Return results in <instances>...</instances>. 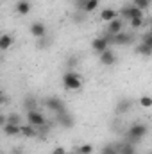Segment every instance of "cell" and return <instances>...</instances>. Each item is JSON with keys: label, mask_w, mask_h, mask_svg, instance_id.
Instances as JSON below:
<instances>
[{"label": "cell", "mask_w": 152, "mask_h": 154, "mask_svg": "<svg viewBox=\"0 0 152 154\" xmlns=\"http://www.w3.org/2000/svg\"><path fill=\"white\" fill-rule=\"evenodd\" d=\"M147 133H149V127H147L145 124L138 122V124H132V125L129 127V131H127L125 134H127V140H129L131 143H136V142L143 140Z\"/></svg>", "instance_id": "6da1fadb"}, {"label": "cell", "mask_w": 152, "mask_h": 154, "mask_svg": "<svg viewBox=\"0 0 152 154\" xmlns=\"http://www.w3.org/2000/svg\"><path fill=\"white\" fill-rule=\"evenodd\" d=\"M63 86L66 90H81V86H82L81 75L75 74V72H66L63 75Z\"/></svg>", "instance_id": "7a4b0ae2"}, {"label": "cell", "mask_w": 152, "mask_h": 154, "mask_svg": "<svg viewBox=\"0 0 152 154\" xmlns=\"http://www.w3.org/2000/svg\"><path fill=\"white\" fill-rule=\"evenodd\" d=\"M106 39H108V43L109 45H131L132 43V39L134 36L132 34H129V32H118V34H114V36H109V34H104Z\"/></svg>", "instance_id": "3957f363"}, {"label": "cell", "mask_w": 152, "mask_h": 154, "mask_svg": "<svg viewBox=\"0 0 152 154\" xmlns=\"http://www.w3.org/2000/svg\"><path fill=\"white\" fill-rule=\"evenodd\" d=\"M48 120L45 118V115L38 111V109H34V111H27V124H31L32 127H41V125H45Z\"/></svg>", "instance_id": "277c9868"}, {"label": "cell", "mask_w": 152, "mask_h": 154, "mask_svg": "<svg viewBox=\"0 0 152 154\" xmlns=\"http://www.w3.org/2000/svg\"><path fill=\"white\" fill-rule=\"evenodd\" d=\"M45 104H47V108H48L50 111H54L56 115H59V113L66 111V106H65V102H63L59 97H48Z\"/></svg>", "instance_id": "5b68a950"}, {"label": "cell", "mask_w": 152, "mask_h": 154, "mask_svg": "<svg viewBox=\"0 0 152 154\" xmlns=\"http://www.w3.org/2000/svg\"><path fill=\"white\" fill-rule=\"evenodd\" d=\"M122 31H123V20L116 16V18H113L111 22H108V29H106L104 34L114 36V34H118V32H122Z\"/></svg>", "instance_id": "8992f818"}, {"label": "cell", "mask_w": 152, "mask_h": 154, "mask_svg": "<svg viewBox=\"0 0 152 154\" xmlns=\"http://www.w3.org/2000/svg\"><path fill=\"white\" fill-rule=\"evenodd\" d=\"M140 16H143V11H140L134 5H127V7H123L120 11V18L122 20H131V18H140Z\"/></svg>", "instance_id": "52a82bcc"}, {"label": "cell", "mask_w": 152, "mask_h": 154, "mask_svg": "<svg viewBox=\"0 0 152 154\" xmlns=\"http://www.w3.org/2000/svg\"><path fill=\"white\" fill-rule=\"evenodd\" d=\"M99 56H100V63H102L104 66H111V65L116 63V54L113 52V48H106V50L100 52Z\"/></svg>", "instance_id": "ba28073f"}, {"label": "cell", "mask_w": 152, "mask_h": 154, "mask_svg": "<svg viewBox=\"0 0 152 154\" xmlns=\"http://www.w3.org/2000/svg\"><path fill=\"white\" fill-rule=\"evenodd\" d=\"M56 120H57V124H59L61 127H66V129H70V127H74V125H75V120H74V116L70 115L68 111H63V113H59Z\"/></svg>", "instance_id": "9c48e42d"}, {"label": "cell", "mask_w": 152, "mask_h": 154, "mask_svg": "<svg viewBox=\"0 0 152 154\" xmlns=\"http://www.w3.org/2000/svg\"><path fill=\"white\" fill-rule=\"evenodd\" d=\"M91 48H93L97 54H100V52H104L106 48H109V43H108L106 36H99V38L93 39V41H91Z\"/></svg>", "instance_id": "30bf717a"}, {"label": "cell", "mask_w": 152, "mask_h": 154, "mask_svg": "<svg viewBox=\"0 0 152 154\" xmlns=\"http://www.w3.org/2000/svg\"><path fill=\"white\" fill-rule=\"evenodd\" d=\"M31 34H32L36 39L47 36V27H45V23H41V22H34V23H31Z\"/></svg>", "instance_id": "8fae6325"}, {"label": "cell", "mask_w": 152, "mask_h": 154, "mask_svg": "<svg viewBox=\"0 0 152 154\" xmlns=\"http://www.w3.org/2000/svg\"><path fill=\"white\" fill-rule=\"evenodd\" d=\"M52 43H54V38L47 34V36H43V38L36 39V48H38V50H47Z\"/></svg>", "instance_id": "7c38bea8"}, {"label": "cell", "mask_w": 152, "mask_h": 154, "mask_svg": "<svg viewBox=\"0 0 152 154\" xmlns=\"http://www.w3.org/2000/svg\"><path fill=\"white\" fill-rule=\"evenodd\" d=\"M20 134L25 138H34L36 136V127H32L31 124H22L20 125Z\"/></svg>", "instance_id": "4fadbf2b"}, {"label": "cell", "mask_w": 152, "mask_h": 154, "mask_svg": "<svg viewBox=\"0 0 152 154\" xmlns=\"http://www.w3.org/2000/svg\"><path fill=\"white\" fill-rule=\"evenodd\" d=\"M131 106H132V100H129V99H122V100H118V104H116V113H118V115L127 113V111L131 109Z\"/></svg>", "instance_id": "5bb4252c"}, {"label": "cell", "mask_w": 152, "mask_h": 154, "mask_svg": "<svg viewBox=\"0 0 152 154\" xmlns=\"http://www.w3.org/2000/svg\"><path fill=\"white\" fill-rule=\"evenodd\" d=\"M118 154H136V149L131 142H123L118 143Z\"/></svg>", "instance_id": "9a60e30c"}, {"label": "cell", "mask_w": 152, "mask_h": 154, "mask_svg": "<svg viewBox=\"0 0 152 154\" xmlns=\"http://www.w3.org/2000/svg\"><path fill=\"white\" fill-rule=\"evenodd\" d=\"M16 13L18 14H29L31 13V2H27V0H20L18 4H16Z\"/></svg>", "instance_id": "2e32d148"}, {"label": "cell", "mask_w": 152, "mask_h": 154, "mask_svg": "<svg viewBox=\"0 0 152 154\" xmlns=\"http://www.w3.org/2000/svg\"><path fill=\"white\" fill-rule=\"evenodd\" d=\"M13 36L11 34H0V50H9L13 45Z\"/></svg>", "instance_id": "e0dca14e"}, {"label": "cell", "mask_w": 152, "mask_h": 154, "mask_svg": "<svg viewBox=\"0 0 152 154\" xmlns=\"http://www.w3.org/2000/svg\"><path fill=\"white\" fill-rule=\"evenodd\" d=\"M23 108H25L27 111H34V109H38V100L29 95V97L23 99Z\"/></svg>", "instance_id": "ac0fdd59"}, {"label": "cell", "mask_w": 152, "mask_h": 154, "mask_svg": "<svg viewBox=\"0 0 152 154\" xmlns=\"http://www.w3.org/2000/svg\"><path fill=\"white\" fill-rule=\"evenodd\" d=\"M22 115H18V113H9V115H5V124H13V125H22Z\"/></svg>", "instance_id": "d6986e66"}, {"label": "cell", "mask_w": 152, "mask_h": 154, "mask_svg": "<svg viewBox=\"0 0 152 154\" xmlns=\"http://www.w3.org/2000/svg\"><path fill=\"white\" fill-rule=\"evenodd\" d=\"M4 133H5L7 136H18V134H20V125L5 124V125H4Z\"/></svg>", "instance_id": "ffe728a7"}, {"label": "cell", "mask_w": 152, "mask_h": 154, "mask_svg": "<svg viewBox=\"0 0 152 154\" xmlns=\"http://www.w3.org/2000/svg\"><path fill=\"white\" fill-rule=\"evenodd\" d=\"M113 18H116V11H113V9H102V11H100V20L111 22Z\"/></svg>", "instance_id": "44dd1931"}, {"label": "cell", "mask_w": 152, "mask_h": 154, "mask_svg": "<svg viewBox=\"0 0 152 154\" xmlns=\"http://www.w3.org/2000/svg\"><path fill=\"white\" fill-rule=\"evenodd\" d=\"M100 154H118V143H106L100 149Z\"/></svg>", "instance_id": "7402d4cb"}, {"label": "cell", "mask_w": 152, "mask_h": 154, "mask_svg": "<svg viewBox=\"0 0 152 154\" xmlns=\"http://www.w3.org/2000/svg\"><path fill=\"white\" fill-rule=\"evenodd\" d=\"M136 54H141V56L149 57V56H152V47H149V45H143V43H140V45L136 47Z\"/></svg>", "instance_id": "603a6c76"}, {"label": "cell", "mask_w": 152, "mask_h": 154, "mask_svg": "<svg viewBox=\"0 0 152 154\" xmlns=\"http://www.w3.org/2000/svg\"><path fill=\"white\" fill-rule=\"evenodd\" d=\"M150 2L152 0H132V5L138 7L140 11H147L150 7Z\"/></svg>", "instance_id": "cb8c5ba5"}, {"label": "cell", "mask_w": 152, "mask_h": 154, "mask_svg": "<svg viewBox=\"0 0 152 154\" xmlns=\"http://www.w3.org/2000/svg\"><path fill=\"white\" fill-rule=\"evenodd\" d=\"M77 154H91L93 152V145H90V143H84V145H81V147H77Z\"/></svg>", "instance_id": "d4e9b609"}, {"label": "cell", "mask_w": 152, "mask_h": 154, "mask_svg": "<svg viewBox=\"0 0 152 154\" xmlns=\"http://www.w3.org/2000/svg\"><path fill=\"white\" fill-rule=\"evenodd\" d=\"M97 7H99V0H88V4L84 7V13H93Z\"/></svg>", "instance_id": "484cf974"}, {"label": "cell", "mask_w": 152, "mask_h": 154, "mask_svg": "<svg viewBox=\"0 0 152 154\" xmlns=\"http://www.w3.org/2000/svg\"><path fill=\"white\" fill-rule=\"evenodd\" d=\"M129 22H131V27H132V29H140V27L145 23V22H143V16H140V18H131Z\"/></svg>", "instance_id": "4316f807"}, {"label": "cell", "mask_w": 152, "mask_h": 154, "mask_svg": "<svg viewBox=\"0 0 152 154\" xmlns=\"http://www.w3.org/2000/svg\"><path fill=\"white\" fill-rule=\"evenodd\" d=\"M140 106H141V108H150L152 106V99L150 97H147V95H143V97L140 99Z\"/></svg>", "instance_id": "83f0119b"}, {"label": "cell", "mask_w": 152, "mask_h": 154, "mask_svg": "<svg viewBox=\"0 0 152 154\" xmlns=\"http://www.w3.org/2000/svg\"><path fill=\"white\" fill-rule=\"evenodd\" d=\"M141 43L152 47V32H145V34H143V38H141Z\"/></svg>", "instance_id": "f1b7e54d"}, {"label": "cell", "mask_w": 152, "mask_h": 154, "mask_svg": "<svg viewBox=\"0 0 152 154\" xmlns=\"http://www.w3.org/2000/svg\"><path fill=\"white\" fill-rule=\"evenodd\" d=\"M86 4H88V0H75V7L79 9V11H84Z\"/></svg>", "instance_id": "f546056e"}, {"label": "cell", "mask_w": 152, "mask_h": 154, "mask_svg": "<svg viewBox=\"0 0 152 154\" xmlns=\"http://www.w3.org/2000/svg\"><path fill=\"white\" fill-rule=\"evenodd\" d=\"M66 152V149L65 147H56L54 151H52V154H65Z\"/></svg>", "instance_id": "4dcf8cb0"}, {"label": "cell", "mask_w": 152, "mask_h": 154, "mask_svg": "<svg viewBox=\"0 0 152 154\" xmlns=\"http://www.w3.org/2000/svg\"><path fill=\"white\" fill-rule=\"evenodd\" d=\"M66 65H68V66H75L77 65V57H70V59L66 61Z\"/></svg>", "instance_id": "1f68e13d"}, {"label": "cell", "mask_w": 152, "mask_h": 154, "mask_svg": "<svg viewBox=\"0 0 152 154\" xmlns=\"http://www.w3.org/2000/svg\"><path fill=\"white\" fill-rule=\"evenodd\" d=\"M5 100H7V99H5V95H4V91L0 90V106H2V104H4Z\"/></svg>", "instance_id": "d6a6232c"}, {"label": "cell", "mask_w": 152, "mask_h": 154, "mask_svg": "<svg viewBox=\"0 0 152 154\" xmlns=\"http://www.w3.org/2000/svg\"><path fill=\"white\" fill-rule=\"evenodd\" d=\"M4 125H5V115L0 113V127H4Z\"/></svg>", "instance_id": "836d02e7"}, {"label": "cell", "mask_w": 152, "mask_h": 154, "mask_svg": "<svg viewBox=\"0 0 152 154\" xmlns=\"http://www.w3.org/2000/svg\"><path fill=\"white\" fill-rule=\"evenodd\" d=\"M11 154H23V152H22L20 149H14V151H13V152H11Z\"/></svg>", "instance_id": "e575fe53"}, {"label": "cell", "mask_w": 152, "mask_h": 154, "mask_svg": "<svg viewBox=\"0 0 152 154\" xmlns=\"http://www.w3.org/2000/svg\"><path fill=\"white\" fill-rule=\"evenodd\" d=\"M65 154H77V152H65Z\"/></svg>", "instance_id": "d590c367"}]
</instances>
